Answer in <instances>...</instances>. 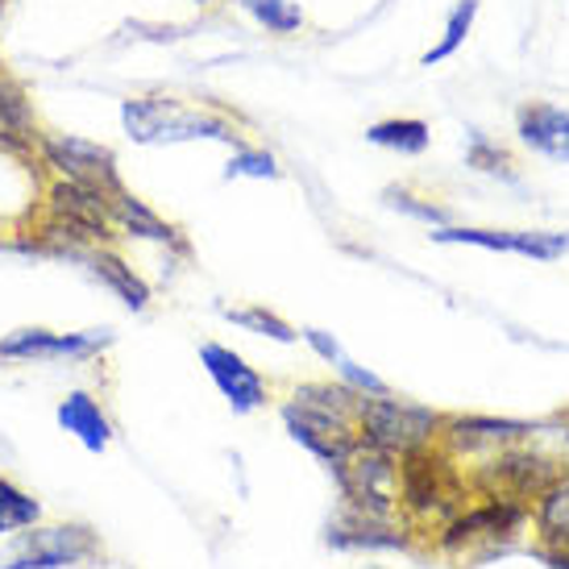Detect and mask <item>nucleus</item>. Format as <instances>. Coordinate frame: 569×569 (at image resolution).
Instances as JSON below:
<instances>
[{"mask_svg": "<svg viewBox=\"0 0 569 569\" xmlns=\"http://www.w3.org/2000/svg\"><path fill=\"white\" fill-rule=\"evenodd\" d=\"M279 416H283V428L291 432V441H300L303 449L317 453L325 466H332L349 445L358 441V428L337 425V420H329V416H317V411L300 408V403H291V399L279 408Z\"/></svg>", "mask_w": 569, "mask_h": 569, "instance_id": "obj_15", "label": "nucleus"}, {"mask_svg": "<svg viewBox=\"0 0 569 569\" xmlns=\"http://www.w3.org/2000/svg\"><path fill=\"white\" fill-rule=\"evenodd\" d=\"M42 117L33 104L30 88L0 71V159L21 162V167H38V142H42Z\"/></svg>", "mask_w": 569, "mask_h": 569, "instance_id": "obj_11", "label": "nucleus"}, {"mask_svg": "<svg viewBox=\"0 0 569 569\" xmlns=\"http://www.w3.org/2000/svg\"><path fill=\"white\" fill-rule=\"evenodd\" d=\"M300 337H303V341H308L312 349H317V358H325L329 366H337L341 358H346V353H341V341H337L332 332H325V329H303Z\"/></svg>", "mask_w": 569, "mask_h": 569, "instance_id": "obj_30", "label": "nucleus"}, {"mask_svg": "<svg viewBox=\"0 0 569 569\" xmlns=\"http://www.w3.org/2000/svg\"><path fill=\"white\" fill-rule=\"evenodd\" d=\"M532 553H537L549 569H569V553H561V549H532Z\"/></svg>", "mask_w": 569, "mask_h": 569, "instance_id": "obj_31", "label": "nucleus"}, {"mask_svg": "<svg viewBox=\"0 0 569 569\" xmlns=\"http://www.w3.org/2000/svg\"><path fill=\"white\" fill-rule=\"evenodd\" d=\"M59 425L63 432H71L88 453H104L112 441V420L109 411L100 408V399L92 391H71L67 399H59Z\"/></svg>", "mask_w": 569, "mask_h": 569, "instance_id": "obj_19", "label": "nucleus"}, {"mask_svg": "<svg viewBox=\"0 0 569 569\" xmlns=\"http://www.w3.org/2000/svg\"><path fill=\"white\" fill-rule=\"evenodd\" d=\"M475 17H478V0H458V4H453V13H449V21H445L441 42H437V47H428L420 63L437 67V63H445V59H453V54L466 47L470 30H475Z\"/></svg>", "mask_w": 569, "mask_h": 569, "instance_id": "obj_23", "label": "nucleus"}, {"mask_svg": "<svg viewBox=\"0 0 569 569\" xmlns=\"http://www.w3.org/2000/svg\"><path fill=\"white\" fill-rule=\"evenodd\" d=\"M241 13H250L258 26L274 38H287V33H300L303 30V9L296 0H238Z\"/></svg>", "mask_w": 569, "mask_h": 569, "instance_id": "obj_24", "label": "nucleus"}, {"mask_svg": "<svg viewBox=\"0 0 569 569\" xmlns=\"http://www.w3.org/2000/svg\"><path fill=\"white\" fill-rule=\"evenodd\" d=\"M337 379L346 382L349 391H358V396H387L391 387L375 375V370H366V366H358V362H349V358H341L337 362Z\"/></svg>", "mask_w": 569, "mask_h": 569, "instance_id": "obj_29", "label": "nucleus"}, {"mask_svg": "<svg viewBox=\"0 0 569 569\" xmlns=\"http://www.w3.org/2000/svg\"><path fill=\"white\" fill-rule=\"evenodd\" d=\"M532 549L569 553V475L532 499Z\"/></svg>", "mask_w": 569, "mask_h": 569, "instance_id": "obj_20", "label": "nucleus"}, {"mask_svg": "<svg viewBox=\"0 0 569 569\" xmlns=\"http://www.w3.org/2000/svg\"><path fill=\"white\" fill-rule=\"evenodd\" d=\"M200 366H204L208 379L217 382V391H221L224 403L238 411V416H250V411L267 408V399H270L267 379L241 358L238 349L221 346V341H204V346H200Z\"/></svg>", "mask_w": 569, "mask_h": 569, "instance_id": "obj_13", "label": "nucleus"}, {"mask_svg": "<svg viewBox=\"0 0 569 569\" xmlns=\"http://www.w3.org/2000/svg\"><path fill=\"white\" fill-rule=\"evenodd\" d=\"M221 317L229 320V325H238V329L253 332V337L279 341V346H296V341H300V332L291 329L279 312H270V308H221Z\"/></svg>", "mask_w": 569, "mask_h": 569, "instance_id": "obj_25", "label": "nucleus"}, {"mask_svg": "<svg viewBox=\"0 0 569 569\" xmlns=\"http://www.w3.org/2000/svg\"><path fill=\"white\" fill-rule=\"evenodd\" d=\"M191 4H200V9H208V4H217V0H191Z\"/></svg>", "mask_w": 569, "mask_h": 569, "instance_id": "obj_32", "label": "nucleus"}, {"mask_svg": "<svg viewBox=\"0 0 569 569\" xmlns=\"http://www.w3.org/2000/svg\"><path fill=\"white\" fill-rule=\"evenodd\" d=\"M470 499V475L441 441L399 458V516L416 540H432Z\"/></svg>", "mask_w": 569, "mask_h": 569, "instance_id": "obj_2", "label": "nucleus"}, {"mask_svg": "<svg viewBox=\"0 0 569 569\" xmlns=\"http://www.w3.org/2000/svg\"><path fill=\"white\" fill-rule=\"evenodd\" d=\"M516 133L520 142L549 162H569V109L557 104H523L516 112Z\"/></svg>", "mask_w": 569, "mask_h": 569, "instance_id": "obj_17", "label": "nucleus"}, {"mask_svg": "<svg viewBox=\"0 0 569 569\" xmlns=\"http://www.w3.org/2000/svg\"><path fill=\"white\" fill-rule=\"evenodd\" d=\"M532 537V503L507 495H475L453 520L432 532V549L458 569H478L516 553Z\"/></svg>", "mask_w": 569, "mask_h": 569, "instance_id": "obj_1", "label": "nucleus"}, {"mask_svg": "<svg viewBox=\"0 0 569 569\" xmlns=\"http://www.w3.org/2000/svg\"><path fill=\"white\" fill-rule=\"evenodd\" d=\"M224 179H279V162L262 146H238L224 162Z\"/></svg>", "mask_w": 569, "mask_h": 569, "instance_id": "obj_27", "label": "nucleus"}, {"mask_svg": "<svg viewBox=\"0 0 569 569\" xmlns=\"http://www.w3.org/2000/svg\"><path fill=\"white\" fill-rule=\"evenodd\" d=\"M445 411L428 408V403H411L399 396H362L358 408V437L370 445H379L396 458H408L416 449L441 441Z\"/></svg>", "mask_w": 569, "mask_h": 569, "instance_id": "obj_5", "label": "nucleus"}, {"mask_svg": "<svg viewBox=\"0 0 569 569\" xmlns=\"http://www.w3.org/2000/svg\"><path fill=\"white\" fill-rule=\"evenodd\" d=\"M100 557V540L83 523H54V528H26L17 540V557L4 569H71Z\"/></svg>", "mask_w": 569, "mask_h": 569, "instance_id": "obj_9", "label": "nucleus"}, {"mask_svg": "<svg viewBox=\"0 0 569 569\" xmlns=\"http://www.w3.org/2000/svg\"><path fill=\"white\" fill-rule=\"evenodd\" d=\"M80 267L92 270L96 279L109 287L117 300L126 303L129 312H146V308H150V283H146L142 274L129 267L112 246H96V250H88Z\"/></svg>", "mask_w": 569, "mask_h": 569, "instance_id": "obj_18", "label": "nucleus"}, {"mask_svg": "<svg viewBox=\"0 0 569 569\" xmlns=\"http://www.w3.org/2000/svg\"><path fill=\"white\" fill-rule=\"evenodd\" d=\"M121 126H126L129 142L138 146H174V142H224L246 146L241 126L229 112L212 109V104H188L179 96L146 92L129 96L121 104Z\"/></svg>", "mask_w": 569, "mask_h": 569, "instance_id": "obj_3", "label": "nucleus"}, {"mask_svg": "<svg viewBox=\"0 0 569 569\" xmlns=\"http://www.w3.org/2000/svg\"><path fill=\"white\" fill-rule=\"evenodd\" d=\"M109 204H112V224H117V233H121V238L154 241V246L188 253V241H183V233H179V224H171L162 212H154L142 196H133L129 188H121V191H112L109 196Z\"/></svg>", "mask_w": 569, "mask_h": 569, "instance_id": "obj_14", "label": "nucleus"}, {"mask_svg": "<svg viewBox=\"0 0 569 569\" xmlns=\"http://www.w3.org/2000/svg\"><path fill=\"white\" fill-rule=\"evenodd\" d=\"M325 545L332 549H346V553H379V549H408L416 545V537L408 532V523H382V520H362V516H349L337 511V520L325 532Z\"/></svg>", "mask_w": 569, "mask_h": 569, "instance_id": "obj_16", "label": "nucleus"}, {"mask_svg": "<svg viewBox=\"0 0 569 569\" xmlns=\"http://www.w3.org/2000/svg\"><path fill=\"white\" fill-rule=\"evenodd\" d=\"M382 200H387V208H396V212H403L411 221H425L428 229H445V224L453 221V212L445 204L428 200V196H416V191H408V188H387Z\"/></svg>", "mask_w": 569, "mask_h": 569, "instance_id": "obj_26", "label": "nucleus"}, {"mask_svg": "<svg viewBox=\"0 0 569 569\" xmlns=\"http://www.w3.org/2000/svg\"><path fill=\"white\" fill-rule=\"evenodd\" d=\"M109 329H13L9 337H0V362H92L109 349Z\"/></svg>", "mask_w": 569, "mask_h": 569, "instance_id": "obj_8", "label": "nucleus"}, {"mask_svg": "<svg viewBox=\"0 0 569 569\" xmlns=\"http://www.w3.org/2000/svg\"><path fill=\"white\" fill-rule=\"evenodd\" d=\"M441 246H475L490 253H520L532 262H557L569 253V233H540V229H470V224H445L428 233Z\"/></svg>", "mask_w": 569, "mask_h": 569, "instance_id": "obj_10", "label": "nucleus"}, {"mask_svg": "<svg viewBox=\"0 0 569 569\" xmlns=\"http://www.w3.org/2000/svg\"><path fill=\"white\" fill-rule=\"evenodd\" d=\"M466 162H470L475 171L503 174V179H511V183H516V162H511V154H507L503 146L490 142V138H482V133H470V146H466Z\"/></svg>", "mask_w": 569, "mask_h": 569, "instance_id": "obj_28", "label": "nucleus"}, {"mask_svg": "<svg viewBox=\"0 0 569 569\" xmlns=\"http://www.w3.org/2000/svg\"><path fill=\"white\" fill-rule=\"evenodd\" d=\"M38 212L50 221L67 224L83 246H112L121 238L112 224L109 191L92 188V183H76V179H54L50 174L42 191H38Z\"/></svg>", "mask_w": 569, "mask_h": 569, "instance_id": "obj_6", "label": "nucleus"}, {"mask_svg": "<svg viewBox=\"0 0 569 569\" xmlns=\"http://www.w3.org/2000/svg\"><path fill=\"white\" fill-rule=\"evenodd\" d=\"M366 142L379 146V150H391V154H403V159H416L425 154L432 133L420 117H387V121H375L366 129Z\"/></svg>", "mask_w": 569, "mask_h": 569, "instance_id": "obj_21", "label": "nucleus"}, {"mask_svg": "<svg viewBox=\"0 0 569 569\" xmlns=\"http://www.w3.org/2000/svg\"><path fill=\"white\" fill-rule=\"evenodd\" d=\"M38 167L47 171V179H76V183H92L100 191H121V171H117V154L112 146L80 138V133H59L47 129L38 142Z\"/></svg>", "mask_w": 569, "mask_h": 569, "instance_id": "obj_7", "label": "nucleus"}, {"mask_svg": "<svg viewBox=\"0 0 569 569\" xmlns=\"http://www.w3.org/2000/svg\"><path fill=\"white\" fill-rule=\"evenodd\" d=\"M341 490V511L362 516V520L403 523L399 516V458L379 445L358 441L349 445L341 458L329 466Z\"/></svg>", "mask_w": 569, "mask_h": 569, "instance_id": "obj_4", "label": "nucleus"}, {"mask_svg": "<svg viewBox=\"0 0 569 569\" xmlns=\"http://www.w3.org/2000/svg\"><path fill=\"white\" fill-rule=\"evenodd\" d=\"M38 520H42V503L33 495H26L17 482L0 478V537H17Z\"/></svg>", "mask_w": 569, "mask_h": 569, "instance_id": "obj_22", "label": "nucleus"}, {"mask_svg": "<svg viewBox=\"0 0 569 569\" xmlns=\"http://www.w3.org/2000/svg\"><path fill=\"white\" fill-rule=\"evenodd\" d=\"M528 432H532L528 420H507V416H445L441 445L461 466H470V461H482L507 445L523 441Z\"/></svg>", "mask_w": 569, "mask_h": 569, "instance_id": "obj_12", "label": "nucleus"}]
</instances>
